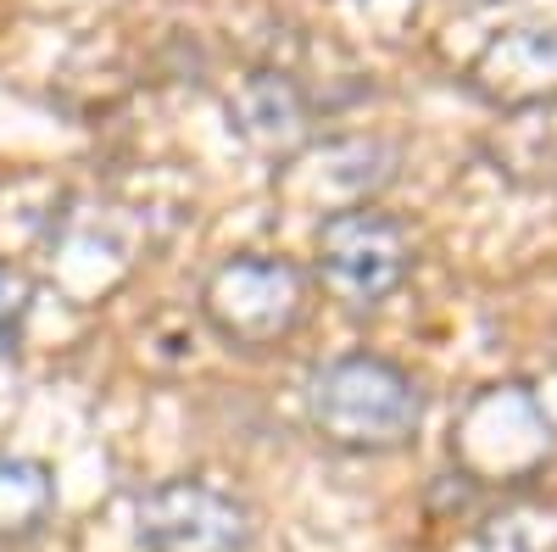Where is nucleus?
Masks as SVG:
<instances>
[{
    "mask_svg": "<svg viewBox=\"0 0 557 552\" xmlns=\"http://www.w3.org/2000/svg\"><path fill=\"white\" fill-rule=\"evenodd\" d=\"M474 552H557V519H546V514L491 519Z\"/></svg>",
    "mask_w": 557,
    "mask_h": 552,
    "instance_id": "obj_10",
    "label": "nucleus"
},
{
    "mask_svg": "<svg viewBox=\"0 0 557 552\" xmlns=\"http://www.w3.org/2000/svg\"><path fill=\"white\" fill-rule=\"evenodd\" d=\"M474 89L502 107L557 101V34L552 28H513L491 39L474 62Z\"/></svg>",
    "mask_w": 557,
    "mask_h": 552,
    "instance_id": "obj_8",
    "label": "nucleus"
},
{
    "mask_svg": "<svg viewBox=\"0 0 557 552\" xmlns=\"http://www.w3.org/2000/svg\"><path fill=\"white\" fill-rule=\"evenodd\" d=\"M28 307H34L28 273L12 268V262H0V352H12V341H17V330H23Z\"/></svg>",
    "mask_w": 557,
    "mask_h": 552,
    "instance_id": "obj_11",
    "label": "nucleus"
},
{
    "mask_svg": "<svg viewBox=\"0 0 557 552\" xmlns=\"http://www.w3.org/2000/svg\"><path fill=\"white\" fill-rule=\"evenodd\" d=\"M391 168H396V151L385 140H330L312 157H290L278 173H285V196L296 207L335 218V212L368 207V196L380 184H391Z\"/></svg>",
    "mask_w": 557,
    "mask_h": 552,
    "instance_id": "obj_6",
    "label": "nucleus"
},
{
    "mask_svg": "<svg viewBox=\"0 0 557 552\" xmlns=\"http://www.w3.org/2000/svg\"><path fill=\"white\" fill-rule=\"evenodd\" d=\"M228 128L251 151H262L273 162H290L312 134V112H307V96L296 89L290 73H251L235 89V101H228Z\"/></svg>",
    "mask_w": 557,
    "mask_h": 552,
    "instance_id": "obj_7",
    "label": "nucleus"
},
{
    "mask_svg": "<svg viewBox=\"0 0 557 552\" xmlns=\"http://www.w3.org/2000/svg\"><path fill=\"white\" fill-rule=\"evenodd\" d=\"M312 425L330 446L346 452H391L401 441H412L418 419H424V391L407 368L385 363V357H335L312 375L307 391Z\"/></svg>",
    "mask_w": 557,
    "mask_h": 552,
    "instance_id": "obj_1",
    "label": "nucleus"
},
{
    "mask_svg": "<svg viewBox=\"0 0 557 552\" xmlns=\"http://www.w3.org/2000/svg\"><path fill=\"white\" fill-rule=\"evenodd\" d=\"M407 235L391 212L351 207L318 223V273L346 307H380L407 280Z\"/></svg>",
    "mask_w": 557,
    "mask_h": 552,
    "instance_id": "obj_3",
    "label": "nucleus"
},
{
    "mask_svg": "<svg viewBox=\"0 0 557 552\" xmlns=\"http://www.w3.org/2000/svg\"><path fill=\"white\" fill-rule=\"evenodd\" d=\"M139 547L146 552H246L251 508L212 480H162L139 496Z\"/></svg>",
    "mask_w": 557,
    "mask_h": 552,
    "instance_id": "obj_4",
    "label": "nucleus"
},
{
    "mask_svg": "<svg viewBox=\"0 0 557 552\" xmlns=\"http://www.w3.org/2000/svg\"><path fill=\"white\" fill-rule=\"evenodd\" d=\"M57 508V486L51 469L34 457H12L0 452V541H23L34 536Z\"/></svg>",
    "mask_w": 557,
    "mask_h": 552,
    "instance_id": "obj_9",
    "label": "nucleus"
},
{
    "mask_svg": "<svg viewBox=\"0 0 557 552\" xmlns=\"http://www.w3.org/2000/svg\"><path fill=\"white\" fill-rule=\"evenodd\" d=\"M519 430H546V413L530 402V391L502 385L469 402L457 425V457L474 480H524L535 464H546L552 446L535 441H513Z\"/></svg>",
    "mask_w": 557,
    "mask_h": 552,
    "instance_id": "obj_5",
    "label": "nucleus"
},
{
    "mask_svg": "<svg viewBox=\"0 0 557 552\" xmlns=\"http://www.w3.org/2000/svg\"><path fill=\"white\" fill-rule=\"evenodd\" d=\"M207 324L228 346H278L307 312V285L285 257H235L223 262L201 291Z\"/></svg>",
    "mask_w": 557,
    "mask_h": 552,
    "instance_id": "obj_2",
    "label": "nucleus"
}]
</instances>
